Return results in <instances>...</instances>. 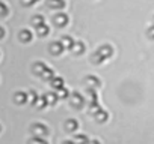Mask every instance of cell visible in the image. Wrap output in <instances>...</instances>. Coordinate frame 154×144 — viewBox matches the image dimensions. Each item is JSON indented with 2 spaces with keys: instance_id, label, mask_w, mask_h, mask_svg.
Masks as SVG:
<instances>
[{
  "instance_id": "11",
  "label": "cell",
  "mask_w": 154,
  "mask_h": 144,
  "mask_svg": "<svg viewBox=\"0 0 154 144\" xmlns=\"http://www.w3.org/2000/svg\"><path fill=\"white\" fill-rule=\"evenodd\" d=\"M94 119H95L98 123H104V122H107V119H109V113L101 108V110H98V111L94 114Z\"/></svg>"
},
{
  "instance_id": "2",
  "label": "cell",
  "mask_w": 154,
  "mask_h": 144,
  "mask_svg": "<svg viewBox=\"0 0 154 144\" xmlns=\"http://www.w3.org/2000/svg\"><path fill=\"white\" fill-rule=\"evenodd\" d=\"M30 134L35 135V137H42V138H45V137H48L50 131H48V128H47L44 123H33V125L30 126Z\"/></svg>"
},
{
  "instance_id": "1",
  "label": "cell",
  "mask_w": 154,
  "mask_h": 144,
  "mask_svg": "<svg viewBox=\"0 0 154 144\" xmlns=\"http://www.w3.org/2000/svg\"><path fill=\"white\" fill-rule=\"evenodd\" d=\"M69 104H71L72 108L80 110V108H83V105L86 104V98H85L82 93H79V92H72V93L69 95Z\"/></svg>"
},
{
  "instance_id": "23",
  "label": "cell",
  "mask_w": 154,
  "mask_h": 144,
  "mask_svg": "<svg viewBox=\"0 0 154 144\" xmlns=\"http://www.w3.org/2000/svg\"><path fill=\"white\" fill-rule=\"evenodd\" d=\"M9 14V8H8V5L5 3V2H2L0 0V17H6Z\"/></svg>"
},
{
  "instance_id": "5",
  "label": "cell",
  "mask_w": 154,
  "mask_h": 144,
  "mask_svg": "<svg viewBox=\"0 0 154 144\" xmlns=\"http://www.w3.org/2000/svg\"><path fill=\"white\" fill-rule=\"evenodd\" d=\"M63 50H65V47H63L62 42H59V41L51 42L50 47H48V51H50V54H53V56H60V54L63 53Z\"/></svg>"
},
{
  "instance_id": "22",
  "label": "cell",
  "mask_w": 154,
  "mask_h": 144,
  "mask_svg": "<svg viewBox=\"0 0 154 144\" xmlns=\"http://www.w3.org/2000/svg\"><path fill=\"white\" fill-rule=\"evenodd\" d=\"M45 23V18L42 17V15H35V17H32V26L33 27H38V26H41V24H44Z\"/></svg>"
},
{
  "instance_id": "30",
  "label": "cell",
  "mask_w": 154,
  "mask_h": 144,
  "mask_svg": "<svg viewBox=\"0 0 154 144\" xmlns=\"http://www.w3.org/2000/svg\"><path fill=\"white\" fill-rule=\"evenodd\" d=\"M88 144H101V143H100L98 140H89V143H88Z\"/></svg>"
},
{
  "instance_id": "13",
  "label": "cell",
  "mask_w": 154,
  "mask_h": 144,
  "mask_svg": "<svg viewBox=\"0 0 154 144\" xmlns=\"http://www.w3.org/2000/svg\"><path fill=\"white\" fill-rule=\"evenodd\" d=\"M18 38H20V41H21V42L27 44V42H30V41L33 39V35H32V32H30V30L24 29V30H21V32L18 33Z\"/></svg>"
},
{
  "instance_id": "27",
  "label": "cell",
  "mask_w": 154,
  "mask_h": 144,
  "mask_svg": "<svg viewBox=\"0 0 154 144\" xmlns=\"http://www.w3.org/2000/svg\"><path fill=\"white\" fill-rule=\"evenodd\" d=\"M36 2H39V0H21V5H23V6H32V5H35Z\"/></svg>"
},
{
  "instance_id": "3",
  "label": "cell",
  "mask_w": 154,
  "mask_h": 144,
  "mask_svg": "<svg viewBox=\"0 0 154 144\" xmlns=\"http://www.w3.org/2000/svg\"><path fill=\"white\" fill-rule=\"evenodd\" d=\"M68 21H69V18H68V15L65 12H57V14L53 15V24L56 27H59V29L65 27L68 24Z\"/></svg>"
},
{
  "instance_id": "15",
  "label": "cell",
  "mask_w": 154,
  "mask_h": 144,
  "mask_svg": "<svg viewBox=\"0 0 154 144\" xmlns=\"http://www.w3.org/2000/svg\"><path fill=\"white\" fill-rule=\"evenodd\" d=\"M60 42H62V45L65 47V50H72V47H74V44H75V41L71 38V36H68V35H65V36H62V39H60Z\"/></svg>"
},
{
  "instance_id": "21",
  "label": "cell",
  "mask_w": 154,
  "mask_h": 144,
  "mask_svg": "<svg viewBox=\"0 0 154 144\" xmlns=\"http://www.w3.org/2000/svg\"><path fill=\"white\" fill-rule=\"evenodd\" d=\"M47 105H48V102H47L45 95H44V96H39V98H38V101H36V104H35V107H36L38 110H42V108H45Z\"/></svg>"
},
{
  "instance_id": "4",
  "label": "cell",
  "mask_w": 154,
  "mask_h": 144,
  "mask_svg": "<svg viewBox=\"0 0 154 144\" xmlns=\"http://www.w3.org/2000/svg\"><path fill=\"white\" fill-rule=\"evenodd\" d=\"M97 53L100 54V57H101L103 60H107V59H110V57L113 56V47L109 45V44H104V45H101V47L97 50Z\"/></svg>"
},
{
  "instance_id": "14",
  "label": "cell",
  "mask_w": 154,
  "mask_h": 144,
  "mask_svg": "<svg viewBox=\"0 0 154 144\" xmlns=\"http://www.w3.org/2000/svg\"><path fill=\"white\" fill-rule=\"evenodd\" d=\"M50 83V86L54 89V90H60V89H63L65 87V81H63V78H60V77H54L51 81H48Z\"/></svg>"
},
{
  "instance_id": "26",
  "label": "cell",
  "mask_w": 154,
  "mask_h": 144,
  "mask_svg": "<svg viewBox=\"0 0 154 144\" xmlns=\"http://www.w3.org/2000/svg\"><path fill=\"white\" fill-rule=\"evenodd\" d=\"M57 95H59V99H66V98H69V93H68V90L63 87V89H60V90H57Z\"/></svg>"
},
{
  "instance_id": "32",
  "label": "cell",
  "mask_w": 154,
  "mask_h": 144,
  "mask_svg": "<svg viewBox=\"0 0 154 144\" xmlns=\"http://www.w3.org/2000/svg\"><path fill=\"white\" fill-rule=\"evenodd\" d=\"M0 131H2V126H0Z\"/></svg>"
},
{
  "instance_id": "10",
  "label": "cell",
  "mask_w": 154,
  "mask_h": 144,
  "mask_svg": "<svg viewBox=\"0 0 154 144\" xmlns=\"http://www.w3.org/2000/svg\"><path fill=\"white\" fill-rule=\"evenodd\" d=\"M27 101H29V95H27L26 92H17V93L14 95V102L18 104V105H23V104H26Z\"/></svg>"
},
{
  "instance_id": "31",
  "label": "cell",
  "mask_w": 154,
  "mask_h": 144,
  "mask_svg": "<svg viewBox=\"0 0 154 144\" xmlns=\"http://www.w3.org/2000/svg\"><path fill=\"white\" fill-rule=\"evenodd\" d=\"M62 144H75V143L71 141V140H65V141H62Z\"/></svg>"
},
{
  "instance_id": "12",
  "label": "cell",
  "mask_w": 154,
  "mask_h": 144,
  "mask_svg": "<svg viewBox=\"0 0 154 144\" xmlns=\"http://www.w3.org/2000/svg\"><path fill=\"white\" fill-rule=\"evenodd\" d=\"M85 50H86V45L82 42V41H77L75 44H74V47H72V53L75 54V56H82L83 53H85Z\"/></svg>"
},
{
  "instance_id": "25",
  "label": "cell",
  "mask_w": 154,
  "mask_h": 144,
  "mask_svg": "<svg viewBox=\"0 0 154 144\" xmlns=\"http://www.w3.org/2000/svg\"><path fill=\"white\" fill-rule=\"evenodd\" d=\"M27 95H29V101H30V104H32V105H35V104H36V101H38V98H39V96H38V93H36L35 90H30Z\"/></svg>"
},
{
  "instance_id": "19",
  "label": "cell",
  "mask_w": 154,
  "mask_h": 144,
  "mask_svg": "<svg viewBox=\"0 0 154 144\" xmlns=\"http://www.w3.org/2000/svg\"><path fill=\"white\" fill-rule=\"evenodd\" d=\"M45 98H47L48 105H54V104L59 101V95L54 93V92H48V93H45Z\"/></svg>"
},
{
  "instance_id": "8",
  "label": "cell",
  "mask_w": 154,
  "mask_h": 144,
  "mask_svg": "<svg viewBox=\"0 0 154 144\" xmlns=\"http://www.w3.org/2000/svg\"><path fill=\"white\" fill-rule=\"evenodd\" d=\"M47 69V65L44 63V62H35L33 63V66H32V71H33V74L35 75H38V77H41L42 75V72Z\"/></svg>"
},
{
  "instance_id": "7",
  "label": "cell",
  "mask_w": 154,
  "mask_h": 144,
  "mask_svg": "<svg viewBox=\"0 0 154 144\" xmlns=\"http://www.w3.org/2000/svg\"><path fill=\"white\" fill-rule=\"evenodd\" d=\"M47 6L50 8V9H54V11H60V9H63L65 8V2L63 0H47Z\"/></svg>"
},
{
  "instance_id": "16",
  "label": "cell",
  "mask_w": 154,
  "mask_h": 144,
  "mask_svg": "<svg viewBox=\"0 0 154 144\" xmlns=\"http://www.w3.org/2000/svg\"><path fill=\"white\" fill-rule=\"evenodd\" d=\"M36 29V35L38 36H41V38H44V36H47L48 33H50V27L44 23V24H41V26H38V27H35Z\"/></svg>"
},
{
  "instance_id": "20",
  "label": "cell",
  "mask_w": 154,
  "mask_h": 144,
  "mask_svg": "<svg viewBox=\"0 0 154 144\" xmlns=\"http://www.w3.org/2000/svg\"><path fill=\"white\" fill-rule=\"evenodd\" d=\"M27 144H48V141H47L45 138H42V137H35V135H32V138L27 141Z\"/></svg>"
},
{
  "instance_id": "28",
  "label": "cell",
  "mask_w": 154,
  "mask_h": 144,
  "mask_svg": "<svg viewBox=\"0 0 154 144\" xmlns=\"http://www.w3.org/2000/svg\"><path fill=\"white\" fill-rule=\"evenodd\" d=\"M146 36H148L149 39H154V24L148 27V30H146Z\"/></svg>"
},
{
  "instance_id": "17",
  "label": "cell",
  "mask_w": 154,
  "mask_h": 144,
  "mask_svg": "<svg viewBox=\"0 0 154 144\" xmlns=\"http://www.w3.org/2000/svg\"><path fill=\"white\" fill-rule=\"evenodd\" d=\"M74 143L75 144H88L89 143V137L86 134H77L74 137Z\"/></svg>"
},
{
  "instance_id": "18",
  "label": "cell",
  "mask_w": 154,
  "mask_h": 144,
  "mask_svg": "<svg viewBox=\"0 0 154 144\" xmlns=\"http://www.w3.org/2000/svg\"><path fill=\"white\" fill-rule=\"evenodd\" d=\"M54 77H56V75H54V71H53L51 68H47V69L42 72V75H41V78L45 80V81H51Z\"/></svg>"
},
{
  "instance_id": "24",
  "label": "cell",
  "mask_w": 154,
  "mask_h": 144,
  "mask_svg": "<svg viewBox=\"0 0 154 144\" xmlns=\"http://www.w3.org/2000/svg\"><path fill=\"white\" fill-rule=\"evenodd\" d=\"M91 62H92L94 65H101V63H103L104 60H103V59L100 57V54H98V53L95 51V53H94V54L91 56Z\"/></svg>"
},
{
  "instance_id": "9",
  "label": "cell",
  "mask_w": 154,
  "mask_h": 144,
  "mask_svg": "<svg viewBox=\"0 0 154 144\" xmlns=\"http://www.w3.org/2000/svg\"><path fill=\"white\" fill-rule=\"evenodd\" d=\"M77 129H79V122H77L75 119H68L65 122V131L66 132H75Z\"/></svg>"
},
{
  "instance_id": "6",
  "label": "cell",
  "mask_w": 154,
  "mask_h": 144,
  "mask_svg": "<svg viewBox=\"0 0 154 144\" xmlns=\"http://www.w3.org/2000/svg\"><path fill=\"white\" fill-rule=\"evenodd\" d=\"M85 84H86V87L98 89V87L101 86V81H100V78H97L95 75H88V77L85 78Z\"/></svg>"
},
{
  "instance_id": "29",
  "label": "cell",
  "mask_w": 154,
  "mask_h": 144,
  "mask_svg": "<svg viewBox=\"0 0 154 144\" xmlns=\"http://www.w3.org/2000/svg\"><path fill=\"white\" fill-rule=\"evenodd\" d=\"M5 35H6V32H5V29L0 26V39H3L5 38Z\"/></svg>"
}]
</instances>
